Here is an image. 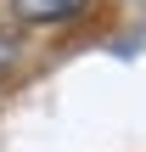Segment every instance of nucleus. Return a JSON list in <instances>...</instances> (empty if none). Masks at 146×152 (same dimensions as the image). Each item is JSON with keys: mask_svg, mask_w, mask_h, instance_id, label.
Listing matches in <instances>:
<instances>
[{"mask_svg": "<svg viewBox=\"0 0 146 152\" xmlns=\"http://www.w3.org/2000/svg\"><path fill=\"white\" fill-rule=\"evenodd\" d=\"M11 11L23 23H68L73 11H84V0H11Z\"/></svg>", "mask_w": 146, "mask_h": 152, "instance_id": "nucleus-1", "label": "nucleus"}]
</instances>
